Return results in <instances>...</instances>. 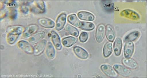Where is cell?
I'll list each match as a JSON object with an SVG mask.
<instances>
[{"label":"cell","instance_id":"6da1fadb","mask_svg":"<svg viewBox=\"0 0 147 78\" xmlns=\"http://www.w3.org/2000/svg\"><path fill=\"white\" fill-rule=\"evenodd\" d=\"M24 31V27L21 26H14L9 27L7 29L8 33L7 37L8 43L11 45L15 43Z\"/></svg>","mask_w":147,"mask_h":78},{"label":"cell","instance_id":"7a4b0ae2","mask_svg":"<svg viewBox=\"0 0 147 78\" xmlns=\"http://www.w3.org/2000/svg\"><path fill=\"white\" fill-rule=\"evenodd\" d=\"M113 68L119 75L124 77H128L132 74V71L125 66L120 64L114 65Z\"/></svg>","mask_w":147,"mask_h":78},{"label":"cell","instance_id":"3957f363","mask_svg":"<svg viewBox=\"0 0 147 78\" xmlns=\"http://www.w3.org/2000/svg\"><path fill=\"white\" fill-rule=\"evenodd\" d=\"M18 47L22 51L29 54H33L34 48L28 42L24 40H21L18 43Z\"/></svg>","mask_w":147,"mask_h":78},{"label":"cell","instance_id":"277c9868","mask_svg":"<svg viewBox=\"0 0 147 78\" xmlns=\"http://www.w3.org/2000/svg\"><path fill=\"white\" fill-rule=\"evenodd\" d=\"M135 45L132 41H128L125 43L124 47V55L127 59L131 58L134 51Z\"/></svg>","mask_w":147,"mask_h":78},{"label":"cell","instance_id":"5b68a950","mask_svg":"<svg viewBox=\"0 0 147 78\" xmlns=\"http://www.w3.org/2000/svg\"><path fill=\"white\" fill-rule=\"evenodd\" d=\"M120 15L127 19L134 20H138L140 18V15L137 13L133 10L129 9L123 10L121 13Z\"/></svg>","mask_w":147,"mask_h":78},{"label":"cell","instance_id":"8992f818","mask_svg":"<svg viewBox=\"0 0 147 78\" xmlns=\"http://www.w3.org/2000/svg\"><path fill=\"white\" fill-rule=\"evenodd\" d=\"M100 69L105 75L109 77H115L117 76L115 69L110 65H102L100 66Z\"/></svg>","mask_w":147,"mask_h":78},{"label":"cell","instance_id":"52a82bcc","mask_svg":"<svg viewBox=\"0 0 147 78\" xmlns=\"http://www.w3.org/2000/svg\"><path fill=\"white\" fill-rule=\"evenodd\" d=\"M39 27L37 25L32 24L28 26L24 31L23 36L24 38H27L36 33Z\"/></svg>","mask_w":147,"mask_h":78},{"label":"cell","instance_id":"ba28073f","mask_svg":"<svg viewBox=\"0 0 147 78\" xmlns=\"http://www.w3.org/2000/svg\"><path fill=\"white\" fill-rule=\"evenodd\" d=\"M105 36L104 25L100 24L97 27L96 31L95 37L97 42L101 43L103 41Z\"/></svg>","mask_w":147,"mask_h":78},{"label":"cell","instance_id":"9c48e42d","mask_svg":"<svg viewBox=\"0 0 147 78\" xmlns=\"http://www.w3.org/2000/svg\"><path fill=\"white\" fill-rule=\"evenodd\" d=\"M67 15L65 13L60 14L56 21L55 29L57 31H61L63 28L66 21Z\"/></svg>","mask_w":147,"mask_h":78},{"label":"cell","instance_id":"30bf717a","mask_svg":"<svg viewBox=\"0 0 147 78\" xmlns=\"http://www.w3.org/2000/svg\"><path fill=\"white\" fill-rule=\"evenodd\" d=\"M73 51L76 55L80 59H87L89 57L88 52L80 47H74L73 48Z\"/></svg>","mask_w":147,"mask_h":78},{"label":"cell","instance_id":"8fae6325","mask_svg":"<svg viewBox=\"0 0 147 78\" xmlns=\"http://www.w3.org/2000/svg\"><path fill=\"white\" fill-rule=\"evenodd\" d=\"M51 34L52 41L55 47L57 50H62V46L59 36L54 31H52Z\"/></svg>","mask_w":147,"mask_h":78},{"label":"cell","instance_id":"7c38bea8","mask_svg":"<svg viewBox=\"0 0 147 78\" xmlns=\"http://www.w3.org/2000/svg\"><path fill=\"white\" fill-rule=\"evenodd\" d=\"M47 45V40L44 39L40 41L34 47L33 54L35 55H40L44 52Z\"/></svg>","mask_w":147,"mask_h":78},{"label":"cell","instance_id":"4fadbf2b","mask_svg":"<svg viewBox=\"0 0 147 78\" xmlns=\"http://www.w3.org/2000/svg\"><path fill=\"white\" fill-rule=\"evenodd\" d=\"M38 23L39 25L45 28L50 29L53 28L55 26V23L53 20L48 18H40L38 19Z\"/></svg>","mask_w":147,"mask_h":78},{"label":"cell","instance_id":"5bb4252c","mask_svg":"<svg viewBox=\"0 0 147 78\" xmlns=\"http://www.w3.org/2000/svg\"><path fill=\"white\" fill-rule=\"evenodd\" d=\"M45 34V32L44 31H40L30 37L28 39L29 42L32 45H35L40 42L42 39L44 38Z\"/></svg>","mask_w":147,"mask_h":78},{"label":"cell","instance_id":"9a60e30c","mask_svg":"<svg viewBox=\"0 0 147 78\" xmlns=\"http://www.w3.org/2000/svg\"><path fill=\"white\" fill-rule=\"evenodd\" d=\"M46 54L49 59L51 60L54 59L56 56V50L51 41H49L46 46Z\"/></svg>","mask_w":147,"mask_h":78},{"label":"cell","instance_id":"2e32d148","mask_svg":"<svg viewBox=\"0 0 147 78\" xmlns=\"http://www.w3.org/2000/svg\"><path fill=\"white\" fill-rule=\"evenodd\" d=\"M106 36L107 39L110 42H113L115 40V33L113 26L110 24H107L106 26Z\"/></svg>","mask_w":147,"mask_h":78},{"label":"cell","instance_id":"e0dca14e","mask_svg":"<svg viewBox=\"0 0 147 78\" xmlns=\"http://www.w3.org/2000/svg\"><path fill=\"white\" fill-rule=\"evenodd\" d=\"M122 63L127 68L132 69H136L138 67L137 62L132 58H123L122 60Z\"/></svg>","mask_w":147,"mask_h":78},{"label":"cell","instance_id":"ac0fdd59","mask_svg":"<svg viewBox=\"0 0 147 78\" xmlns=\"http://www.w3.org/2000/svg\"><path fill=\"white\" fill-rule=\"evenodd\" d=\"M77 15L80 19L82 20L92 21L95 19L94 14L87 11H80L78 13Z\"/></svg>","mask_w":147,"mask_h":78},{"label":"cell","instance_id":"d6986e66","mask_svg":"<svg viewBox=\"0 0 147 78\" xmlns=\"http://www.w3.org/2000/svg\"><path fill=\"white\" fill-rule=\"evenodd\" d=\"M122 46L123 42L121 39L119 37H117L115 39L113 45L114 51L117 56H119L121 54Z\"/></svg>","mask_w":147,"mask_h":78},{"label":"cell","instance_id":"ffe728a7","mask_svg":"<svg viewBox=\"0 0 147 78\" xmlns=\"http://www.w3.org/2000/svg\"><path fill=\"white\" fill-rule=\"evenodd\" d=\"M77 39L73 36H69L62 39V43L66 47H70L76 43Z\"/></svg>","mask_w":147,"mask_h":78},{"label":"cell","instance_id":"44dd1931","mask_svg":"<svg viewBox=\"0 0 147 78\" xmlns=\"http://www.w3.org/2000/svg\"><path fill=\"white\" fill-rule=\"evenodd\" d=\"M113 45L112 43L107 42L104 46L103 54L105 58H108L113 53Z\"/></svg>","mask_w":147,"mask_h":78},{"label":"cell","instance_id":"7402d4cb","mask_svg":"<svg viewBox=\"0 0 147 78\" xmlns=\"http://www.w3.org/2000/svg\"><path fill=\"white\" fill-rule=\"evenodd\" d=\"M67 20L70 24L80 28L81 21H80L76 14H73L69 15Z\"/></svg>","mask_w":147,"mask_h":78},{"label":"cell","instance_id":"603a6c76","mask_svg":"<svg viewBox=\"0 0 147 78\" xmlns=\"http://www.w3.org/2000/svg\"><path fill=\"white\" fill-rule=\"evenodd\" d=\"M140 35V32L138 31H134L129 34L124 39V42L133 41L137 39Z\"/></svg>","mask_w":147,"mask_h":78},{"label":"cell","instance_id":"cb8c5ba5","mask_svg":"<svg viewBox=\"0 0 147 78\" xmlns=\"http://www.w3.org/2000/svg\"><path fill=\"white\" fill-rule=\"evenodd\" d=\"M65 31L68 32V33L72 36L77 37L79 35L80 32L78 29L71 25L67 24L65 26Z\"/></svg>","mask_w":147,"mask_h":78},{"label":"cell","instance_id":"d4e9b609","mask_svg":"<svg viewBox=\"0 0 147 78\" xmlns=\"http://www.w3.org/2000/svg\"><path fill=\"white\" fill-rule=\"evenodd\" d=\"M80 28L84 30L90 31L95 28V25L93 23L88 22H81Z\"/></svg>","mask_w":147,"mask_h":78},{"label":"cell","instance_id":"484cf974","mask_svg":"<svg viewBox=\"0 0 147 78\" xmlns=\"http://www.w3.org/2000/svg\"><path fill=\"white\" fill-rule=\"evenodd\" d=\"M36 4L37 7L44 13L45 12L46 6L44 1H36Z\"/></svg>","mask_w":147,"mask_h":78},{"label":"cell","instance_id":"4316f807","mask_svg":"<svg viewBox=\"0 0 147 78\" xmlns=\"http://www.w3.org/2000/svg\"><path fill=\"white\" fill-rule=\"evenodd\" d=\"M88 38V35L87 32H82L81 33L79 36L80 41L82 43H85L86 42Z\"/></svg>","mask_w":147,"mask_h":78},{"label":"cell","instance_id":"83f0119b","mask_svg":"<svg viewBox=\"0 0 147 78\" xmlns=\"http://www.w3.org/2000/svg\"><path fill=\"white\" fill-rule=\"evenodd\" d=\"M29 8L27 5H23L20 7V11L24 14H28L29 12Z\"/></svg>","mask_w":147,"mask_h":78},{"label":"cell","instance_id":"f1b7e54d","mask_svg":"<svg viewBox=\"0 0 147 78\" xmlns=\"http://www.w3.org/2000/svg\"><path fill=\"white\" fill-rule=\"evenodd\" d=\"M18 16V12L17 10H13L11 13V19H16Z\"/></svg>","mask_w":147,"mask_h":78}]
</instances>
